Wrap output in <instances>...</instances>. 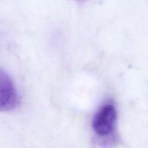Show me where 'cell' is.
I'll use <instances>...</instances> for the list:
<instances>
[{
  "mask_svg": "<svg viewBox=\"0 0 148 148\" xmlns=\"http://www.w3.org/2000/svg\"><path fill=\"white\" fill-rule=\"evenodd\" d=\"M116 109L111 103L103 106L94 116L92 129L95 134L101 137L113 134L116 123Z\"/></svg>",
  "mask_w": 148,
  "mask_h": 148,
  "instance_id": "obj_1",
  "label": "cell"
},
{
  "mask_svg": "<svg viewBox=\"0 0 148 148\" xmlns=\"http://www.w3.org/2000/svg\"><path fill=\"white\" fill-rule=\"evenodd\" d=\"M20 103V98L11 77L0 66V112L15 109Z\"/></svg>",
  "mask_w": 148,
  "mask_h": 148,
  "instance_id": "obj_2",
  "label": "cell"
},
{
  "mask_svg": "<svg viewBox=\"0 0 148 148\" xmlns=\"http://www.w3.org/2000/svg\"><path fill=\"white\" fill-rule=\"evenodd\" d=\"M77 1H82V0H77Z\"/></svg>",
  "mask_w": 148,
  "mask_h": 148,
  "instance_id": "obj_3",
  "label": "cell"
}]
</instances>
